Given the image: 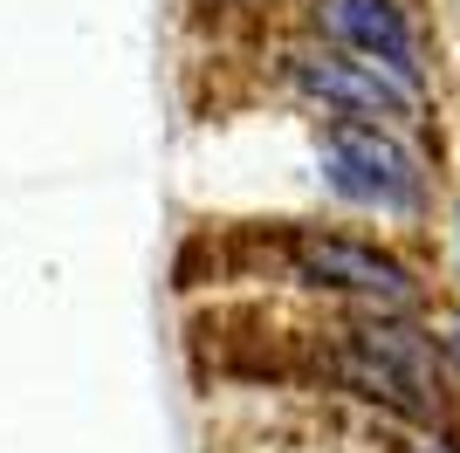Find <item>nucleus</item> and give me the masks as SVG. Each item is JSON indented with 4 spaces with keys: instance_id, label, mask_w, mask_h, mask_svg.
<instances>
[{
    "instance_id": "nucleus-2",
    "label": "nucleus",
    "mask_w": 460,
    "mask_h": 453,
    "mask_svg": "<svg viewBox=\"0 0 460 453\" xmlns=\"http://www.w3.org/2000/svg\"><path fill=\"white\" fill-rule=\"evenodd\" d=\"M323 186L365 213H420L426 172L420 151L385 124H330L323 131Z\"/></svg>"
},
{
    "instance_id": "nucleus-6",
    "label": "nucleus",
    "mask_w": 460,
    "mask_h": 453,
    "mask_svg": "<svg viewBox=\"0 0 460 453\" xmlns=\"http://www.w3.org/2000/svg\"><path fill=\"white\" fill-rule=\"evenodd\" d=\"M399 453H447V447H426V440H405Z\"/></svg>"
},
{
    "instance_id": "nucleus-7",
    "label": "nucleus",
    "mask_w": 460,
    "mask_h": 453,
    "mask_svg": "<svg viewBox=\"0 0 460 453\" xmlns=\"http://www.w3.org/2000/svg\"><path fill=\"white\" fill-rule=\"evenodd\" d=\"M454 358H460V316H454Z\"/></svg>"
},
{
    "instance_id": "nucleus-5",
    "label": "nucleus",
    "mask_w": 460,
    "mask_h": 453,
    "mask_svg": "<svg viewBox=\"0 0 460 453\" xmlns=\"http://www.w3.org/2000/svg\"><path fill=\"white\" fill-rule=\"evenodd\" d=\"M309 7H316V28L330 35V49H344V56L385 69L412 103L426 96L420 35H412V21H405L399 0H309Z\"/></svg>"
},
{
    "instance_id": "nucleus-3",
    "label": "nucleus",
    "mask_w": 460,
    "mask_h": 453,
    "mask_svg": "<svg viewBox=\"0 0 460 453\" xmlns=\"http://www.w3.org/2000/svg\"><path fill=\"white\" fill-rule=\"evenodd\" d=\"M296 282L330 289V296L350 302H378V309H412L420 282L399 254H385L378 241H358V234H296Z\"/></svg>"
},
{
    "instance_id": "nucleus-1",
    "label": "nucleus",
    "mask_w": 460,
    "mask_h": 453,
    "mask_svg": "<svg viewBox=\"0 0 460 453\" xmlns=\"http://www.w3.org/2000/svg\"><path fill=\"white\" fill-rule=\"evenodd\" d=\"M337 378L358 398L412 419V426L440 419V343H433V330H420V323H405V316H385L378 309L358 330H344Z\"/></svg>"
},
{
    "instance_id": "nucleus-4",
    "label": "nucleus",
    "mask_w": 460,
    "mask_h": 453,
    "mask_svg": "<svg viewBox=\"0 0 460 453\" xmlns=\"http://www.w3.org/2000/svg\"><path fill=\"white\" fill-rule=\"evenodd\" d=\"M288 83H296L309 103H323L330 124H385V131H392L399 117L420 111L385 69L344 56V49H288Z\"/></svg>"
},
{
    "instance_id": "nucleus-8",
    "label": "nucleus",
    "mask_w": 460,
    "mask_h": 453,
    "mask_svg": "<svg viewBox=\"0 0 460 453\" xmlns=\"http://www.w3.org/2000/svg\"><path fill=\"white\" fill-rule=\"evenodd\" d=\"M454 220H460V207H454Z\"/></svg>"
}]
</instances>
